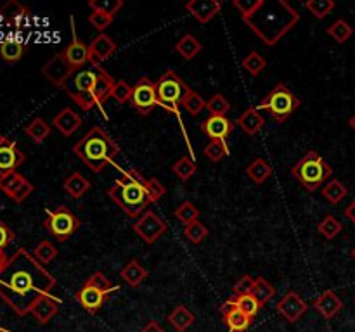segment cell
Wrapping results in <instances>:
<instances>
[{
    "mask_svg": "<svg viewBox=\"0 0 355 332\" xmlns=\"http://www.w3.org/2000/svg\"><path fill=\"white\" fill-rule=\"evenodd\" d=\"M33 190H35L33 183H31L30 180H26V182H24L23 185H21L19 189H17L16 192H14V196L10 197V199L16 201V203H23V201L26 199V197L30 196V194H33Z\"/></svg>",
    "mask_w": 355,
    "mask_h": 332,
    "instance_id": "56",
    "label": "cell"
},
{
    "mask_svg": "<svg viewBox=\"0 0 355 332\" xmlns=\"http://www.w3.org/2000/svg\"><path fill=\"white\" fill-rule=\"evenodd\" d=\"M182 107L191 114V116H198V114L207 107V102H205V99L200 93L194 92L193 89H189L182 99Z\"/></svg>",
    "mask_w": 355,
    "mask_h": 332,
    "instance_id": "38",
    "label": "cell"
},
{
    "mask_svg": "<svg viewBox=\"0 0 355 332\" xmlns=\"http://www.w3.org/2000/svg\"><path fill=\"white\" fill-rule=\"evenodd\" d=\"M89 7L92 10H103V12L114 16L123 7V2L121 0H90Z\"/></svg>",
    "mask_w": 355,
    "mask_h": 332,
    "instance_id": "50",
    "label": "cell"
},
{
    "mask_svg": "<svg viewBox=\"0 0 355 332\" xmlns=\"http://www.w3.org/2000/svg\"><path fill=\"white\" fill-rule=\"evenodd\" d=\"M172 172L175 173L180 180L187 182V180H189L191 176L198 172V166L193 159L187 158V156H182V158H180L179 161L172 166Z\"/></svg>",
    "mask_w": 355,
    "mask_h": 332,
    "instance_id": "43",
    "label": "cell"
},
{
    "mask_svg": "<svg viewBox=\"0 0 355 332\" xmlns=\"http://www.w3.org/2000/svg\"><path fill=\"white\" fill-rule=\"evenodd\" d=\"M276 310L281 317L284 318L290 324H297L309 310V304L305 303L300 297V294L297 290H288L283 297L279 299V303L276 304Z\"/></svg>",
    "mask_w": 355,
    "mask_h": 332,
    "instance_id": "13",
    "label": "cell"
},
{
    "mask_svg": "<svg viewBox=\"0 0 355 332\" xmlns=\"http://www.w3.org/2000/svg\"><path fill=\"white\" fill-rule=\"evenodd\" d=\"M96 71H97V82H96V86H94V100H96V106L99 107V109H103L104 102L111 97V92H113L116 82H114L113 76H111L103 66H97Z\"/></svg>",
    "mask_w": 355,
    "mask_h": 332,
    "instance_id": "23",
    "label": "cell"
},
{
    "mask_svg": "<svg viewBox=\"0 0 355 332\" xmlns=\"http://www.w3.org/2000/svg\"><path fill=\"white\" fill-rule=\"evenodd\" d=\"M246 175L253 180V183L262 185V183L272 175V166H270L269 161H266V159L257 158L246 166Z\"/></svg>",
    "mask_w": 355,
    "mask_h": 332,
    "instance_id": "29",
    "label": "cell"
},
{
    "mask_svg": "<svg viewBox=\"0 0 355 332\" xmlns=\"http://www.w3.org/2000/svg\"><path fill=\"white\" fill-rule=\"evenodd\" d=\"M132 230H134L146 244H153V242L158 241L162 235H165V232L168 230V225L165 223V220H163L158 213H155L153 210H146L144 213L137 218V221H134Z\"/></svg>",
    "mask_w": 355,
    "mask_h": 332,
    "instance_id": "10",
    "label": "cell"
},
{
    "mask_svg": "<svg viewBox=\"0 0 355 332\" xmlns=\"http://www.w3.org/2000/svg\"><path fill=\"white\" fill-rule=\"evenodd\" d=\"M24 182H26V178H24L21 173H17V172L6 173V175L0 176V190H2V192H6L9 197H12L14 192H16V190L19 189Z\"/></svg>",
    "mask_w": 355,
    "mask_h": 332,
    "instance_id": "39",
    "label": "cell"
},
{
    "mask_svg": "<svg viewBox=\"0 0 355 332\" xmlns=\"http://www.w3.org/2000/svg\"><path fill=\"white\" fill-rule=\"evenodd\" d=\"M28 16V9L17 0H10L6 6L0 7V17L9 24H19Z\"/></svg>",
    "mask_w": 355,
    "mask_h": 332,
    "instance_id": "30",
    "label": "cell"
},
{
    "mask_svg": "<svg viewBox=\"0 0 355 332\" xmlns=\"http://www.w3.org/2000/svg\"><path fill=\"white\" fill-rule=\"evenodd\" d=\"M326 33H328L336 44H345V42L354 35V28L350 26L345 19H336L335 23L326 30Z\"/></svg>",
    "mask_w": 355,
    "mask_h": 332,
    "instance_id": "36",
    "label": "cell"
},
{
    "mask_svg": "<svg viewBox=\"0 0 355 332\" xmlns=\"http://www.w3.org/2000/svg\"><path fill=\"white\" fill-rule=\"evenodd\" d=\"M345 216L349 218V220L352 221V223L355 225V199L352 201V203L349 204V206L345 208Z\"/></svg>",
    "mask_w": 355,
    "mask_h": 332,
    "instance_id": "58",
    "label": "cell"
},
{
    "mask_svg": "<svg viewBox=\"0 0 355 332\" xmlns=\"http://www.w3.org/2000/svg\"><path fill=\"white\" fill-rule=\"evenodd\" d=\"M262 3H263V0H234V2H232V6H234L236 9L241 12V17L245 19V17L252 16V14L255 12V10L262 6Z\"/></svg>",
    "mask_w": 355,
    "mask_h": 332,
    "instance_id": "54",
    "label": "cell"
},
{
    "mask_svg": "<svg viewBox=\"0 0 355 332\" xmlns=\"http://www.w3.org/2000/svg\"><path fill=\"white\" fill-rule=\"evenodd\" d=\"M141 332H166V331L162 327V325L158 324V322L151 320V322H148V324H146L144 327L141 329Z\"/></svg>",
    "mask_w": 355,
    "mask_h": 332,
    "instance_id": "57",
    "label": "cell"
},
{
    "mask_svg": "<svg viewBox=\"0 0 355 332\" xmlns=\"http://www.w3.org/2000/svg\"><path fill=\"white\" fill-rule=\"evenodd\" d=\"M24 159H26V156H24V152L17 147L16 142L7 138V140L0 145V176L6 175V173L16 172V168L23 165Z\"/></svg>",
    "mask_w": 355,
    "mask_h": 332,
    "instance_id": "16",
    "label": "cell"
},
{
    "mask_svg": "<svg viewBox=\"0 0 355 332\" xmlns=\"http://www.w3.org/2000/svg\"><path fill=\"white\" fill-rule=\"evenodd\" d=\"M175 50L179 52V55H182V59L191 61V59H194L201 50H203V45H201V42H198L196 37H193V35L187 33V35H184L179 42H177Z\"/></svg>",
    "mask_w": 355,
    "mask_h": 332,
    "instance_id": "32",
    "label": "cell"
},
{
    "mask_svg": "<svg viewBox=\"0 0 355 332\" xmlns=\"http://www.w3.org/2000/svg\"><path fill=\"white\" fill-rule=\"evenodd\" d=\"M116 48H118V45L113 38L107 37V35H104V33L97 35V37L94 38L89 45L90 62H92L94 68H97V66H101V62L106 61V59H110L111 55L116 52Z\"/></svg>",
    "mask_w": 355,
    "mask_h": 332,
    "instance_id": "17",
    "label": "cell"
},
{
    "mask_svg": "<svg viewBox=\"0 0 355 332\" xmlns=\"http://www.w3.org/2000/svg\"><path fill=\"white\" fill-rule=\"evenodd\" d=\"M73 152L83 165L89 166L90 172L101 173L120 154V145L104 128L94 127L76 142Z\"/></svg>",
    "mask_w": 355,
    "mask_h": 332,
    "instance_id": "4",
    "label": "cell"
},
{
    "mask_svg": "<svg viewBox=\"0 0 355 332\" xmlns=\"http://www.w3.org/2000/svg\"><path fill=\"white\" fill-rule=\"evenodd\" d=\"M24 54V44L14 38H7V40L0 42V57L9 64L19 61Z\"/></svg>",
    "mask_w": 355,
    "mask_h": 332,
    "instance_id": "31",
    "label": "cell"
},
{
    "mask_svg": "<svg viewBox=\"0 0 355 332\" xmlns=\"http://www.w3.org/2000/svg\"><path fill=\"white\" fill-rule=\"evenodd\" d=\"M0 332H7V331H6V329H2V327H0Z\"/></svg>",
    "mask_w": 355,
    "mask_h": 332,
    "instance_id": "63",
    "label": "cell"
},
{
    "mask_svg": "<svg viewBox=\"0 0 355 332\" xmlns=\"http://www.w3.org/2000/svg\"><path fill=\"white\" fill-rule=\"evenodd\" d=\"M166 320L177 332H186L194 324V315L187 310V306L179 304V306L173 308V311L166 317Z\"/></svg>",
    "mask_w": 355,
    "mask_h": 332,
    "instance_id": "27",
    "label": "cell"
},
{
    "mask_svg": "<svg viewBox=\"0 0 355 332\" xmlns=\"http://www.w3.org/2000/svg\"><path fill=\"white\" fill-rule=\"evenodd\" d=\"M62 189H64L66 192L73 197V199H80V197H82L83 194L90 189V182L82 175V173L75 172L64 180V183H62Z\"/></svg>",
    "mask_w": 355,
    "mask_h": 332,
    "instance_id": "28",
    "label": "cell"
},
{
    "mask_svg": "<svg viewBox=\"0 0 355 332\" xmlns=\"http://www.w3.org/2000/svg\"><path fill=\"white\" fill-rule=\"evenodd\" d=\"M312 306H314V310L318 311L322 318H326V320H331V318H335L336 315L342 311L343 301L340 299V297L336 296L333 290H324L321 296L315 297L314 303H312Z\"/></svg>",
    "mask_w": 355,
    "mask_h": 332,
    "instance_id": "22",
    "label": "cell"
},
{
    "mask_svg": "<svg viewBox=\"0 0 355 332\" xmlns=\"http://www.w3.org/2000/svg\"><path fill=\"white\" fill-rule=\"evenodd\" d=\"M232 301H234L236 306L239 308L241 311H245L248 317L255 318L259 315V311L262 310V304L255 299L253 294H245V296H232Z\"/></svg>",
    "mask_w": 355,
    "mask_h": 332,
    "instance_id": "40",
    "label": "cell"
},
{
    "mask_svg": "<svg viewBox=\"0 0 355 332\" xmlns=\"http://www.w3.org/2000/svg\"><path fill=\"white\" fill-rule=\"evenodd\" d=\"M300 99L284 83H277L257 107L259 111H267L277 123H284L300 107Z\"/></svg>",
    "mask_w": 355,
    "mask_h": 332,
    "instance_id": "6",
    "label": "cell"
},
{
    "mask_svg": "<svg viewBox=\"0 0 355 332\" xmlns=\"http://www.w3.org/2000/svg\"><path fill=\"white\" fill-rule=\"evenodd\" d=\"M24 131L35 144H42L51 135V124H47V121L42 120V118H35L24 127Z\"/></svg>",
    "mask_w": 355,
    "mask_h": 332,
    "instance_id": "33",
    "label": "cell"
},
{
    "mask_svg": "<svg viewBox=\"0 0 355 332\" xmlns=\"http://www.w3.org/2000/svg\"><path fill=\"white\" fill-rule=\"evenodd\" d=\"M14 237H16V235H14V232L10 230V228L7 227L2 220H0V251L3 252V249H6L7 246L14 241Z\"/></svg>",
    "mask_w": 355,
    "mask_h": 332,
    "instance_id": "55",
    "label": "cell"
},
{
    "mask_svg": "<svg viewBox=\"0 0 355 332\" xmlns=\"http://www.w3.org/2000/svg\"><path fill=\"white\" fill-rule=\"evenodd\" d=\"M7 261H9V258H7V256H6V252L0 251V272H2L3 266L7 265Z\"/></svg>",
    "mask_w": 355,
    "mask_h": 332,
    "instance_id": "59",
    "label": "cell"
},
{
    "mask_svg": "<svg viewBox=\"0 0 355 332\" xmlns=\"http://www.w3.org/2000/svg\"><path fill=\"white\" fill-rule=\"evenodd\" d=\"M44 227L47 228L59 242H64L82 227V221H80L66 206H58L54 208V210H47Z\"/></svg>",
    "mask_w": 355,
    "mask_h": 332,
    "instance_id": "9",
    "label": "cell"
},
{
    "mask_svg": "<svg viewBox=\"0 0 355 332\" xmlns=\"http://www.w3.org/2000/svg\"><path fill=\"white\" fill-rule=\"evenodd\" d=\"M97 82V71H89V69H80L68 80L62 89L66 90L69 97L82 107L83 111H90L96 106L94 100V86Z\"/></svg>",
    "mask_w": 355,
    "mask_h": 332,
    "instance_id": "8",
    "label": "cell"
},
{
    "mask_svg": "<svg viewBox=\"0 0 355 332\" xmlns=\"http://www.w3.org/2000/svg\"><path fill=\"white\" fill-rule=\"evenodd\" d=\"M184 235H186L187 241L193 242V244H200V242H203V239H207L208 228L205 227L201 221H194V223L187 225V227L184 228Z\"/></svg>",
    "mask_w": 355,
    "mask_h": 332,
    "instance_id": "48",
    "label": "cell"
},
{
    "mask_svg": "<svg viewBox=\"0 0 355 332\" xmlns=\"http://www.w3.org/2000/svg\"><path fill=\"white\" fill-rule=\"evenodd\" d=\"M342 230H343L342 221H340L336 216H333V214H326L318 225V232L322 235V237L328 239V241H333V239H335Z\"/></svg>",
    "mask_w": 355,
    "mask_h": 332,
    "instance_id": "34",
    "label": "cell"
},
{
    "mask_svg": "<svg viewBox=\"0 0 355 332\" xmlns=\"http://www.w3.org/2000/svg\"><path fill=\"white\" fill-rule=\"evenodd\" d=\"M252 294L255 296V299L263 306V304H266L267 301H269L270 297L276 294V289H274V287L270 286V284L267 282L263 277H259V279H255V287H253Z\"/></svg>",
    "mask_w": 355,
    "mask_h": 332,
    "instance_id": "44",
    "label": "cell"
},
{
    "mask_svg": "<svg viewBox=\"0 0 355 332\" xmlns=\"http://www.w3.org/2000/svg\"><path fill=\"white\" fill-rule=\"evenodd\" d=\"M220 313L224 317V324L227 325L229 332H246L253 324V318L248 317L245 311L239 310L234 301H232V297L222 304Z\"/></svg>",
    "mask_w": 355,
    "mask_h": 332,
    "instance_id": "15",
    "label": "cell"
},
{
    "mask_svg": "<svg viewBox=\"0 0 355 332\" xmlns=\"http://www.w3.org/2000/svg\"><path fill=\"white\" fill-rule=\"evenodd\" d=\"M203 152L210 161L218 163L229 156V145L225 140H210Z\"/></svg>",
    "mask_w": 355,
    "mask_h": 332,
    "instance_id": "42",
    "label": "cell"
},
{
    "mask_svg": "<svg viewBox=\"0 0 355 332\" xmlns=\"http://www.w3.org/2000/svg\"><path fill=\"white\" fill-rule=\"evenodd\" d=\"M59 304H61V299H59V297H54L52 294H47V296H42L35 301L30 313L37 318L38 324L45 325L49 324L55 315H58Z\"/></svg>",
    "mask_w": 355,
    "mask_h": 332,
    "instance_id": "20",
    "label": "cell"
},
{
    "mask_svg": "<svg viewBox=\"0 0 355 332\" xmlns=\"http://www.w3.org/2000/svg\"><path fill=\"white\" fill-rule=\"evenodd\" d=\"M347 194H349V189H347L340 180H329V182L322 187V197H324L329 204H338Z\"/></svg>",
    "mask_w": 355,
    "mask_h": 332,
    "instance_id": "35",
    "label": "cell"
},
{
    "mask_svg": "<svg viewBox=\"0 0 355 332\" xmlns=\"http://www.w3.org/2000/svg\"><path fill=\"white\" fill-rule=\"evenodd\" d=\"M349 124H350V128H352V130H355V114L349 120Z\"/></svg>",
    "mask_w": 355,
    "mask_h": 332,
    "instance_id": "60",
    "label": "cell"
},
{
    "mask_svg": "<svg viewBox=\"0 0 355 332\" xmlns=\"http://www.w3.org/2000/svg\"><path fill=\"white\" fill-rule=\"evenodd\" d=\"M42 75H44L52 85L62 89V86L68 83V80L75 75V69H73V66L66 61L64 55H62L61 52V54H55L54 57H51L45 62L44 68H42Z\"/></svg>",
    "mask_w": 355,
    "mask_h": 332,
    "instance_id": "12",
    "label": "cell"
},
{
    "mask_svg": "<svg viewBox=\"0 0 355 332\" xmlns=\"http://www.w3.org/2000/svg\"><path fill=\"white\" fill-rule=\"evenodd\" d=\"M52 124H54L64 137H71V135L82 127V116H80L76 111H73L71 107H64L62 111H59V114H55Z\"/></svg>",
    "mask_w": 355,
    "mask_h": 332,
    "instance_id": "24",
    "label": "cell"
},
{
    "mask_svg": "<svg viewBox=\"0 0 355 332\" xmlns=\"http://www.w3.org/2000/svg\"><path fill=\"white\" fill-rule=\"evenodd\" d=\"M253 287H255V279L252 275H243L238 282L232 286V294L236 296H245V294H252Z\"/></svg>",
    "mask_w": 355,
    "mask_h": 332,
    "instance_id": "53",
    "label": "cell"
},
{
    "mask_svg": "<svg viewBox=\"0 0 355 332\" xmlns=\"http://www.w3.org/2000/svg\"><path fill=\"white\" fill-rule=\"evenodd\" d=\"M58 248H55L54 244H52V242H49V241H42L40 244L37 246V248H35V251H33V256L35 258H37V261H40L42 265H47V263H51L52 259L55 258V256H58Z\"/></svg>",
    "mask_w": 355,
    "mask_h": 332,
    "instance_id": "46",
    "label": "cell"
},
{
    "mask_svg": "<svg viewBox=\"0 0 355 332\" xmlns=\"http://www.w3.org/2000/svg\"><path fill=\"white\" fill-rule=\"evenodd\" d=\"M113 19H114V16L103 12V10H96V9H94L92 14L89 16V23L92 24L96 30H99L101 33H103L106 28H110V24L113 23Z\"/></svg>",
    "mask_w": 355,
    "mask_h": 332,
    "instance_id": "51",
    "label": "cell"
},
{
    "mask_svg": "<svg viewBox=\"0 0 355 332\" xmlns=\"http://www.w3.org/2000/svg\"><path fill=\"white\" fill-rule=\"evenodd\" d=\"M62 55H64L66 61L73 66V69L83 68L87 62H90V55H89V47L83 44L82 40L76 35V24H75V17L71 16V44L62 50Z\"/></svg>",
    "mask_w": 355,
    "mask_h": 332,
    "instance_id": "14",
    "label": "cell"
},
{
    "mask_svg": "<svg viewBox=\"0 0 355 332\" xmlns=\"http://www.w3.org/2000/svg\"><path fill=\"white\" fill-rule=\"evenodd\" d=\"M107 196L130 218H137L144 213L149 204L156 203L149 190L148 178H144L137 169L123 172V178L114 180L113 187L107 190Z\"/></svg>",
    "mask_w": 355,
    "mask_h": 332,
    "instance_id": "3",
    "label": "cell"
},
{
    "mask_svg": "<svg viewBox=\"0 0 355 332\" xmlns=\"http://www.w3.org/2000/svg\"><path fill=\"white\" fill-rule=\"evenodd\" d=\"M305 7L314 14L318 19H324L329 12L336 7V3L333 0H307Z\"/></svg>",
    "mask_w": 355,
    "mask_h": 332,
    "instance_id": "45",
    "label": "cell"
},
{
    "mask_svg": "<svg viewBox=\"0 0 355 332\" xmlns=\"http://www.w3.org/2000/svg\"><path fill=\"white\" fill-rule=\"evenodd\" d=\"M106 296H107V294L103 293V290H99V289H96V287L83 284L82 289L76 290L75 299H76V303H78L80 306L83 308V310L89 311L90 315H96L97 311L103 308L104 301H106Z\"/></svg>",
    "mask_w": 355,
    "mask_h": 332,
    "instance_id": "19",
    "label": "cell"
},
{
    "mask_svg": "<svg viewBox=\"0 0 355 332\" xmlns=\"http://www.w3.org/2000/svg\"><path fill=\"white\" fill-rule=\"evenodd\" d=\"M238 124L246 135H257L266 124V120H263L259 107H250L238 118Z\"/></svg>",
    "mask_w": 355,
    "mask_h": 332,
    "instance_id": "25",
    "label": "cell"
},
{
    "mask_svg": "<svg viewBox=\"0 0 355 332\" xmlns=\"http://www.w3.org/2000/svg\"><path fill=\"white\" fill-rule=\"evenodd\" d=\"M189 86L187 83L177 75L175 71L168 69L159 76L156 82V97H158V106L165 107L170 113L179 114V107L182 106V99L187 93ZM180 116V114H179Z\"/></svg>",
    "mask_w": 355,
    "mask_h": 332,
    "instance_id": "7",
    "label": "cell"
},
{
    "mask_svg": "<svg viewBox=\"0 0 355 332\" xmlns=\"http://www.w3.org/2000/svg\"><path fill=\"white\" fill-rule=\"evenodd\" d=\"M186 9L200 21L201 24H207L214 19L222 9L220 0H189L186 3Z\"/></svg>",
    "mask_w": 355,
    "mask_h": 332,
    "instance_id": "21",
    "label": "cell"
},
{
    "mask_svg": "<svg viewBox=\"0 0 355 332\" xmlns=\"http://www.w3.org/2000/svg\"><path fill=\"white\" fill-rule=\"evenodd\" d=\"M132 107L137 111L141 116H148L156 106H158V97H156V82H153L148 76L139 78L132 89Z\"/></svg>",
    "mask_w": 355,
    "mask_h": 332,
    "instance_id": "11",
    "label": "cell"
},
{
    "mask_svg": "<svg viewBox=\"0 0 355 332\" xmlns=\"http://www.w3.org/2000/svg\"><path fill=\"white\" fill-rule=\"evenodd\" d=\"M207 109L210 116H225L229 109H231V104H229V100L222 93H215L207 102Z\"/></svg>",
    "mask_w": 355,
    "mask_h": 332,
    "instance_id": "47",
    "label": "cell"
},
{
    "mask_svg": "<svg viewBox=\"0 0 355 332\" xmlns=\"http://www.w3.org/2000/svg\"><path fill=\"white\" fill-rule=\"evenodd\" d=\"M7 140V137H3V135L2 133H0V145H2L3 144V142H6Z\"/></svg>",
    "mask_w": 355,
    "mask_h": 332,
    "instance_id": "61",
    "label": "cell"
},
{
    "mask_svg": "<svg viewBox=\"0 0 355 332\" xmlns=\"http://www.w3.org/2000/svg\"><path fill=\"white\" fill-rule=\"evenodd\" d=\"M298 19H300V14L288 2L263 0L262 6L243 21L266 42V45L272 47L298 23Z\"/></svg>",
    "mask_w": 355,
    "mask_h": 332,
    "instance_id": "2",
    "label": "cell"
},
{
    "mask_svg": "<svg viewBox=\"0 0 355 332\" xmlns=\"http://www.w3.org/2000/svg\"><path fill=\"white\" fill-rule=\"evenodd\" d=\"M350 258H352L354 261H355V248L352 249V251H350Z\"/></svg>",
    "mask_w": 355,
    "mask_h": 332,
    "instance_id": "62",
    "label": "cell"
},
{
    "mask_svg": "<svg viewBox=\"0 0 355 332\" xmlns=\"http://www.w3.org/2000/svg\"><path fill=\"white\" fill-rule=\"evenodd\" d=\"M132 89H134V86L128 85L125 80H120V82H116V85H114L111 97H113L118 104H127L130 102L132 99Z\"/></svg>",
    "mask_w": 355,
    "mask_h": 332,
    "instance_id": "52",
    "label": "cell"
},
{
    "mask_svg": "<svg viewBox=\"0 0 355 332\" xmlns=\"http://www.w3.org/2000/svg\"><path fill=\"white\" fill-rule=\"evenodd\" d=\"M85 284H87V286L96 287V289L103 290V293H106V294L113 293V290L118 289L116 286H113V284H111V280L107 279V277L104 275L103 272H94L92 275H90L89 279L85 280Z\"/></svg>",
    "mask_w": 355,
    "mask_h": 332,
    "instance_id": "49",
    "label": "cell"
},
{
    "mask_svg": "<svg viewBox=\"0 0 355 332\" xmlns=\"http://www.w3.org/2000/svg\"><path fill=\"white\" fill-rule=\"evenodd\" d=\"M291 175L298 180V183L305 187L307 190L314 192L318 190L329 176L333 175V168L324 161V158L318 154L315 151H309L297 165L291 168Z\"/></svg>",
    "mask_w": 355,
    "mask_h": 332,
    "instance_id": "5",
    "label": "cell"
},
{
    "mask_svg": "<svg viewBox=\"0 0 355 332\" xmlns=\"http://www.w3.org/2000/svg\"><path fill=\"white\" fill-rule=\"evenodd\" d=\"M58 280L26 249L19 248L0 272V297L17 315L30 313L35 301L52 293Z\"/></svg>",
    "mask_w": 355,
    "mask_h": 332,
    "instance_id": "1",
    "label": "cell"
},
{
    "mask_svg": "<svg viewBox=\"0 0 355 332\" xmlns=\"http://www.w3.org/2000/svg\"><path fill=\"white\" fill-rule=\"evenodd\" d=\"M120 277L130 287H137L146 280V277H148V270H146L137 259H130V261L120 270Z\"/></svg>",
    "mask_w": 355,
    "mask_h": 332,
    "instance_id": "26",
    "label": "cell"
},
{
    "mask_svg": "<svg viewBox=\"0 0 355 332\" xmlns=\"http://www.w3.org/2000/svg\"><path fill=\"white\" fill-rule=\"evenodd\" d=\"M241 66H243V69H245L246 73H250L252 76H259L260 73L266 69L267 61L259 54V52L252 50L245 59H243Z\"/></svg>",
    "mask_w": 355,
    "mask_h": 332,
    "instance_id": "41",
    "label": "cell"
},
{
    "mask_svg": "<svg viewBox=\"0 0 355 332\" xmlns=\"http://www.w3.org/2000/svg\"><path fill=\"white\" fill-rule=\"evenodd\" d=\"M173 216H175L180 223H184L187 227V225L198 221V218H200V210H198L191 201H184L179 208H175Z\"/></svg>",
    "mask_w": 355,
    "mask_h": 332,
    "instance_id": "37",
    "label": "cell"
},
{
    "mask_svg": "<svg viewBox=\"0 0 355 332\" xmlns=\"http://www.w3.org/2000/svg\"><path fill=\"white\" fill-rule=\"evenodd\" d=\"M200 130L211 140H225L234 131V123L227 116H208Z\"/></svg>",
    "mask_w": 355,
    "mask_h": 332,
    "instance_id": "18",
    "label": "cell"
}]
</instances>
